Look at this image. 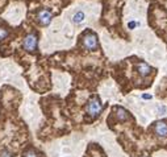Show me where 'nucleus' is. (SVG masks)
Wrapping results in <instances>:
<instances>
[{
  "label": "nucleus",
  "mask_w": 167,
  "mask_h": 157,
  "mask_svg": "<svg viewBox=\"0 0 167 157\" xmlns=\"http://www.w3.org/2000/svg\"><path fill=\"white\" fill-rule=\"evenodd\" d=\"M154 132L158 137H167V123L166 122H157L154 126Z\"/></svg>",
  "instance_id": "nucleus-5"
},
{
  "label": "nucleus",
  "mask_w": 167,
  "mask_h": 157,
  "mask_svg": "<svg viewBox=\"0 0 167 157\" xmlns=\"http://www.w3.org/2000/svg\"><path fill=\"white\" fill-rule=\"evenodd\" d=\"M82 40H83V46H84L87 50H95L97 48V37L92 32H86V33L83 34Z\"/></svg>",
  "instance_id": "nucleus-3"
},
{
  "label": "nucleus",
  "mask_w": 167,
  "mask_h": 157,
  "mask_svg": "<svg viewBox=\"0 0 167 157\" xmlns=\"http://www.w3.org/2000/svg\"><path fill=\"white\" fill-rule=\"evenodd\" d=\"M37 44H38V37L36 33H29L28 36H25L22 41V48L26 52H30V53H34L37 50Z\"/></svg>",
  "instance_id": "nucleus-2"
},
{
  "label": "nucleus",
  "mask_w": 167,
  "mask_h": 157,
  "mask_svg": "<svg viewBox=\"0 0 167 157\" xmlns=\"http://www.w3.org/2000/svg\"><path fill=\"white\" fill-rule=\"evenodd\" d=\"M159 112H161V115H165V112H166V107L165 106H162L159 108Z\"/></svg>",
  "instance_id": "nucleus-13"
},
{
  "label": "nucleus",
  "mask_w": 167,
  "mask_h": 157,
  "mask_svg": "<svg viewBox=\"0 0 167 157\" xmlns=\"http://www.w3.org/2000/svg\"><path fill=\"white\" fill-rule=\"evenodd\" d=\"M84 19H86L84 12L78 11L77 13H75V15L73 16V23H74V24H82L83 21H84Z\"/></svg>",
  "instance_id": "nucleus-8"
},
{
  "label": "nucleus",
  "mask_w": 167,
  "mask_h": 157,
  "mask_svg": "<svg viewBox=\"0 0 167 157\" xmlns=\"http://www.w3.org/2000/svg\"><path fill=\"white\" fill-rule=\"evenodd\" d=\"M136 27H137V23L136 21H130L129 23V28H130V29H134Z\"/></svg>",
  "instance_id": "nucleus-12"
},
{
  "label": "nucleus",
  "mask_w": 167,
  "mask_h": 157,
  "mask_svg": "<svg viewBox=\"0 0 167 157\" xmlns=\"http://www.w3.org/2000/svg\"><path fill=\"white\" fill-rule=\"evenodd\" d=\"M0 157H13V155H12V152L9 149L4 148V149L0 151Z\"/></svg>",
  "instance_id": "nucleus-10"
},
{
  "label": "nucleus",
  "mask_w": 167,
  "mask_h": 157,
  "mask_svg": "<svg viewBox=\"0 0 167 157\" xmlns=\"http://www.w3.org/2000/svg\"><path fill=\"white\" fill-rule=\"evenodd\" d=\"M8 36V30L5 28H0V41H3V40H5Z\"/></svg>",
  "instance_id": "nucleus-11"
},
{
  "label": "nucleus",
  "mask_w": 167,
  "mask_h": 157,
  "mask_svg": "<svg viewBox=\"0 0 167 157\" xmlns=\"http://www.w3.org/2000/svg\"><path fill=\"white\" fill-rule=\"evenodd\" d=\"M51 19H53V15H51L50 11H47V9H41V11H38V13H37V20H38V23L41 24L42 27L49 25L50 21H51Z\"/></svg>",
  "instance_id": "nucleus-4"
},
{
  "label": "nucleus",
  "mask_w": 167,
  "mask_h": 157,
  "mask_svg": "<svg viewBox=\"0 0 167 157\" xmlns=\"http://www.w3.org/2000/svg\"><path fill=\"white\" fill-rule=\"evenodd\" d=\"M137 70H138V73H140L142 77H146V75L150 73V66L148 65V63H145V62H141V63H138Z\"/></svg>",
  "instance_id": "nucleus-7"
},
{
  "label": "nucleus",
  "mask_w": 167,
  "mask_h": 157,
  "mask_svg": "<svg viewBox=\"0 0 167 157\" xmlns=\"http://www.w3.org/2000/svg\"><path fill=\"white\" fill-rule=\"evenodd\" d=\"M114 111H116V116H117V119L120 120V122H124V120H126V119L129 118L128 111H126L125 108H122V107H114Z\"/></svg>",
  "instance_id": "nucleus-6"
},
{
  "label": "nucleus",
  "mask_w": 167,
  "mask_h": 157,
  "mask_svg": "<svg viewBox=\"0 0 167 157\" xmlns=\"http://www.w3.org/2000/svg\"><path fill=\"white\" fill-rule=\"evenodd\" d=\"M142 98H144V99H152V95H149V94H144V95H142Z\"/></svg>",
  "instance_id": "nucleus-14"
},
{
  "label": "nucleus",
  "mask_w": 167,
  "mask_h": 157,
  "mask_svg": "<svg viewBox=\"0 0 167 157\" xmlns=\"http://www.w3.org/2000/svg\"><path fill=\"white\" fill-rule=\"evenodd\" d=\"M22 157H38V156H37V152H36L34 149H28V151L24 152Z\"/></svg>",
  "instance_id": "nucleus-9"
},
{
  "label": "nucleus",
  "mask_w": 167,
  "mask_h": 157,
  "mask_svg": "<svg viewBox=\"0 0 167 157\" xmlns=\"http://www.w3.org/2000/svg\"><path fill=\"white\" fill-rule=\"evenodd\" d=\"M101 110H103V106H101V102H100V99H99V96H92V98L88 100V103H87V107H86L87 114L90 116H92V118H96L101 112Z\"/></svg>",
  "instance_id": "nucleus-1"
}]
</instances>
